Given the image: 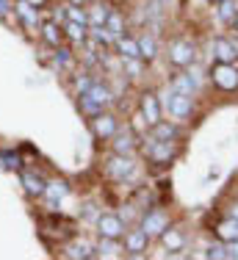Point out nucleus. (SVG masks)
<instances>
[{"instance_id": "1", "label": "nucleus", "mask_w": 238, "mask_h": 260, "mask_svg": "<svg viewBox=\"0 0 238 260\" xmlns=\"http://www.w3.org/2000/svg\"><path fill=\"white\" fill-rule=\"evenodd\" d=\"M164 108L174 116V119H189L191 111H194V103H191L189 94H180V91H174L172 86H169V91L164 94Z\"/></svg>"}, {"instance_id": "2", "label": "nucleus", "mask_w": 238, "mask_h": 260, "mask_svg": "<svg viewBox=\"0 0 238 260\" xmlns=\"http://www.w3.org/2000/svg\"><path fill=\"white\" fill-rule=\"evenodd\" d=\"M95 224H97V233L103 235V238H116V241L125 235V230H128L122 216H116V213H100Z\"/></svg>"}, {"instance_id": "3", "label": "nucleus", "mask_w": 238, "mask_h": 260, "mask_svg": "<svg viewBox=\"0 0 238 260\" xmlns=\"http://www.w3.org/2000/svg\"><path fill=\"white\" fill-rule=\"evenodd\" d=\"M133 172H136V164L130 155H116L114 152V158L105 164V175H108L111 180H128Z\"/></svg>"}, {"instance_id": "4", "label": "nucleus", "mask_w": 238, "mask_h": 260, "mask_svg": "<svg viewBox=\"0 0 238 260\" xmlns=\"http://www.w3.org/2000/svg\"><path fill=\"white\" fill-rule=\"evenodd\" d=\"M211 78H214V83L224 91L238 89V70L233 64H222V61H219V64L214 67V72H211Z\"/></svg>"}, {"instance_id": "5", "label": "nucleus", "mask_w": 238, "mask_h": 260, "mask_svg": "<svg viewBox=\"0 0 238 260\" xmlns=\"http://www.w3.org/2000/svg\"><path fill=\"white\" fill-rule=\"evenodd\" d=\"M92 130H95L97 139H111V136L119 130V122H116V116L100 111L97 116H92Z\"/></svg>"}, {"instance_id": "6", "label": "nucleus", "mask_w": 238, "mask_h": 260, "mask_svg": "<svg viewBox=\"0 0 238 260\" xmlns=\"http://www.w3.org/2000/svg\"><path fill=\"white\" fill-rule=\"evenodd\" d=\"M14 14L20 17V22L28 30H39V9H36L34 3H28V0H17V6H14Z\"/></svg>"}, {"instance_id": "7", "label": "nucleus", "mask_w": 238, "mask_h": 260, "mask_svg": "<svg viewBox=\"0 0 238 260\" xmlns=\"http://www.w3.org/2000/svg\"><path fill=\"white\" fill-rule=\"evenodd\" d=\"M147 155L153 164H169V160L174 158V147L172 141H158L150 136V147H147Z\"/></svg>"}, {"instance_id": "8", "label": "nucleus", "mask_w": 238, "mask_h": 260, "mask_svg": "<svg viewBox=\"0 0 238 260\" xmlns=\"http://www.w3.org/2000/svg\"><path fill=\"white\" fill-rule=\"evenodd\" d=\"M78 97H86V100L95 103L100 111H105V105L114 103V94H111V89H108V86H103V83H97V80H95V83H92L89 89L83 91V94H78Z\"/></svg>"}, {"instance_id": "9", "label": "nucleus", "mask_w": 238, "mask_h": 260, "mask_svg": "<svg viewBox=\"0 0 238 260\" xmlns=\"http://www.w3.org/2000/svg\"><path fill=\"white\" fill-rule=\"evenodd\" d=\"M169 227V219H166V213L164 210H150V213H144V219H141V230L153 238V235H161Z\"/></svg>"}, {"instance_id": "10", "label": "nucleus", "mask_w": 238, "mask_h": 260, "mask_svg": "<svg viewBox=\"0 0 238 260\" xmlns=\"http://www.w3.org/2000/svg\"><path fill=\"white\" fill-rule=\"evenodd\" d=\"M169 61H172L174 67H189L194 61V45L186 42V39L174 42V45L169 47Z\"/></svg>"}, {"instance_id": "11", "label": "nucleus", "mask_w": 238, "mask_h": 260, "mask_svg": "<svg viewBox=\"0 0 238 260\" xmlns=\"http://www.w3.org/2000/svg\"><path fill=\"white\" fill-rule=\"evenodd\" d=\"M147 244H150V235L144 233V230H130L128 235H125V252H128V255H133V257L144 255Z\"/></svg>"}, {"instance_id": "12", "label": "nucleus", "mask_w": 238, "mask_h": 260, "mask_svg": "<svg viewBox=\"0 0 238 260\" xmlns=\"http://www.w3.org/2000/svg\"><path fill=\"white\" fill-rule=\"evenodd\" d=\"M141 116L150 127H153L155 122H161V103H158V97L150 94V91L141 97Z\"/></svg>"}, {"instance_id": "13", "label": "nucleus", "mask_w": 238, "mask_h": 260, "mask_svg": "<svg viewBox=\"0 0 238 260\" xmlns=\"http://www.w3.org/2000/svg\"><path fill=\"white\" fill-rule=\"evenodd\" d=\"M70 194V183L67 180H61V177H55V180H47V185H45V194L42 197H47L50 200V205H58L61 200H64V197Z\"/></svg>"}, {"instance_id": "14", "label": "nucleus", "mask_w": 238, "mask_h": 260, "mask_svg": "<svg viewBox=\"0 0 238 260\" xmlns=\"http://www.w3.org/2000/svg\"><path fill=\"white\" fill-rule=\"evenodd\" d=\"M20 183H22L25 194H31V197H42L45 194V185H47V180L42 175H36V172H22Z\"/></svg>"}, {"instance_id": "15", "label": "nucleus", "mask_w": 238, "mask_h": 260, "mask_svg": "<svg viewBox=\"0 0 238 260\" xmlns=\"http://www.w3.org/2000/svg\"><path fill=\"white\" fill-rule=\"evenodd\" d=\"M211 50H214V58L222 61V64H233L235 55H238L230 39H214V47H211Z\"/></svg>"}, {"instance_id": "16", "label": "nucleus", "mask_w": 238, "mask_h": 260, "mask_svg": "<svg viewBox=\"0 0 238 260\" xmlns=\"http://www.w3.org/2000/svg\"><path fill=\"white\" fill-rule=\"evenodd\" d=\"M111 139H114L111 144H114V152H116V155H133L136 141H133V136H130L128 130H125V133H119V130H116V133L111 136Z\"/></svg>"}, {"instance_id": "17", "label": "nucleus", "mask_w": 238, "mask_h": 260, "mask_svg": "<svg viewBox=\"0 0 238 260\" xmlns=\"http://www.w3.org/2000/svg\"><path fill=\"white\" fill-rule=\"evenodd\" d=\"M216 235L222 241H238V219L235 216H230V219H224V221H219L216 224Z\"/></svg>"}, {"instance_id": "18", "label": "nucleus", "mask_w": 238, "mask_h": 260, "mask_svg": "<svg viewBox=\"0 0 238 260\" xmlns=\"http://www.w3.org/2000/svg\"><path fill=\"white\" fill-rule=\"evenodd\" d=\"M116 50L122 58H141L139 53V42L136 39H128V36H116Z\"/></svg>"}, {"instance_id": "19", "label": "nucleus", "mask_w": 238, "mask_h": 260, "mask_svg": "<svg viewBox=\"0 0 238 260\" xmlns=\"http://www.w3.org/2000/svg\"><path fill=\"white\" fill-rule=\"evenodd\" d=\"M39 34H42V39H45L50 47H58V42H61V36H64V30L55 25V22H42V25H39Z\"/></svg>"}, {"instance_id": "20", "label": "nucleus", "mask_w": 238, "mask_h": 260, "mask_svg": "<svg viewBox=\"0 0 238 260\" xmlns=\"http://www.w3.org/2000/svg\"><path fill=\"white\" fill-rule=\"evenodd\" d=\"M161 238H164L166 252H180V249H183V244H186V241H183V233H180V230H169V227L161 233Z\"/></svg>"}, {"instance_id": "21", "label": "nucleus", "mask_w": 238, "mask_h": 260, "mask_svg": "<svg viewBox=\"0 0 238 260\" xmlns=\"http://www.w3.org/2000/svg\"><path fill=\"white\" fill-rule=\"evenodd\" d=\"M97 255L100 257H119V255H122V246L116 244V238H103V235H100Z\"/></svg>"}, {"instance_id": "22", "label": "nucleus", "mask_w": 238, "mask_h": 260, "mask_svg": "<svg viewBox=\"0 0 238 260\" xmlns=\"http://www.w3.org/2000/svg\"><path fill=\"white\" fill-rule=\"evenodd\" d=\"M153 139L172 141V139H177V127L169 125V122H155V125H153Z\"/></svg>"}, {"instance_id": "23", "label": "nucleus", "mask_w": 238, "mask_h": 260, "mask_svg": "<svg viewBox=\"0 0 238 260\" xmlns=\"http://www.w3.org/2000/svg\"><path fill=\"white\" fill-rule=\"evenodd\" d=\"M136 42H139L141 61H153L155 55H158V45H155V39H153V36H147V34H144L141 39H136Z\"/></svg>"}, {"instance_id": "24", "label": "nucleus", "mask_w": 238, "mask_h": 260, "mask_svg": "<svg viewBox=\"0 0 238 260\" xmlns=\"http://www.w3.org/2000/svg\"><path fill=\"white\" fill-rule=\"evenodd\" d=\"M172 89L174 91H180V94H194V89H197V80H194L191 75H174L172 80Z\"/></svg>"}, {"instance_id": "25", "label": "nucleus", "mask_w": 238, "mask_h": 260, "mask_svg": "<svg viewBox=\"0 0 238 260\" xmlns=\"http://www.w3.org/2000/svg\"><path fill=\"white\" fill-rule=\"evenodd\" d=\"M97 255V249H92L89 244H83V241H80V244H72V246H67V257H75V260H89V257H95Z\"/></svg>"}, {"instance_id": "26", "label": "nucleus", "mask_w": 238, "mask_h": 260, "mask_svg": "<svg viewBox=\"0 0 238 260\" xmlns=\"http://www.w3.org/2000/svg\"><path fill=\"white\" fill-rule=\"evenodd\" d=\"M67 36H70L72 42H86V36H89V25H80V22H67Z\"/></svg>"}, {"instance_id": "27", "label": "nucleus", "mask_w": 238, "mask_h": 260, "mask_svg": "<svg viewBox=\"0 0 238 260\" xmlns=\"http://www.w3.org/2000/svg\"><path fill=\"white\" fill-rule=\"evenodd\" d=\"M105 20H108V9H105V6L89 9V28L92 25H105Z\"/></svg>"}, {"instance_id": "28", "label": "nucleus", "mask_w": 238, "mask_h": 260, "mask_svg": "<svg viewBox=\"0 0 238 260\" xmlns=\"http://www.w3.org/2000/svg\"><path fill=\"white\" fill-rule=\"evenodd\" d=\"M235 17V6L230 0H219V20L222 22H233Z\"/></svg>"}, {"instance_id": "29", "label": "nucleus", "mask_w": 238, "mask_h": 260, "mask_svg": "<svg viewBox=\"0 0 238 260\" xmlns=\"http://www.w3.org/2000/svg\"><path fill=\"white\" fill-rule=\"evenodd\" d=\"M105 28H108L114 36H122V34H125V30H122V28H125V25H122V17L114 14V11H108V20H105Z\"/></svg>"}, {"instance_id": "30", "label": "nucleus", "mask_w": 238, "mask_h": 260, "mask_svg": "<svg viewBox=\"0 0 238 260\" xmlns=\"http://www.w3.org/2000/svg\"><path fill=\"white\" fill-rule=\"evenodd\" d=\"M67 17H70L72 22H80V25H89V14L83 11V6H70Z\"/></svg>"}, {"instance_id": "31", "label": "nucleus", "mask_w": 238, "mask_h": 260, "mask_svg": "<svg viewBox=\"0 0 238 260\" xmlns=\"http://www.w3.org/2000/svg\"><path fill=\"white\" fill-rule=\"evenodd\" d=\"M139 72H141V58H125V75L139 78Z\"/></svg>"}, {"instance_id": "32", "label": "nucleus", "mask_w": 238, "mask_h": 260, "mask_svg": "<svg viewBox=\"0 0 238 260\" xmlns=\"http://www.w3.org/2000/svg\"><path fill=\"white\" fill-rule=\"evenodd\" d=\"M0 166H3V169H9V172H17L20 169V158L17 155H11V152H0Z\"/></svg>"}, {"instance_id": "33", "label": "nucleus", "mask_w": 238, "mask_h": 260, "mask_svg": "<svg viewBox=\"0 0 238 260\" xmlns=\"http://www.w3.org/2000/svg\"><path fill=\"white\" fill-rule=\"evenodd\" d=\"M55 64H58L61 70H67V67L72 64V53L64 50V47H55Z\"/></svg>"}, {"instance_id": "34", "label": "nucleus", "mask_w": 238, "mask_h": 260, "mask_svg": "<svg viewBox=\"0 0 238 260\" xmlns=\"http://www.w3.org/2000/svg\"><path fill=\"white\" fill-rule=\"evenodd\" d=\"M208 257H214V260H224L227 257V246H222V244H216V246H211L208 252H205Z\"/></svg>"}, {"instance_id": "35", "label": "nucleus", "mask_w": 238, "mask_h": 260, "mask_svg": "<svg viewBox=\"0 0 238 260\" xmlns=\"http://www.w3.org/2000/svg\"><path fill=\"white\" fill-rule=\"evenodd\" d=\"M95 83V80L92 78H86V75H80V78H75V89H78V94H83L86 89H89V86Z\"/></svg>"}, {"instance_id": "36", "label": "nucleus", "mask_w": 238, "mask_h": 260, "mask_svg": "<svg viewBox=\"0 0 238 260\" xmlns=\"http://www.w3.org/2000/svg\"><path fill=\"white\" fill-rule=\"evenodd\" d=\"M11 9H14V6H11V0H0V20H3Z\"/></svg>"}, {"instance_id": "37", "label": "nucleus", "mask_w": 238, "mask_h": 260, "mask_svg": "<svg viewBox=\"0 0 238 260\" xmlns=\"http://www.w3.org/2000/svg\"><path fill=\"white\" fill-rule=\"evenodd\" d=\"M83 216H86V219H95V221H97V216H100V213H97V210H95V205H86V210H83Z\"/></svg>"}, {"instance_id": "38", "label": "nucleus", "mask_w": 238, "mask_h": 260, "mask_svg": "<svg viewBox=\"0 0 238 260\" xmlns=\"http://www.w3.org/2000/svg\"><path fill=\"white\" fill-rule=\"evenodd\" d=\"M227 257H238V241H230V246H227Z\"/></svg>"}, {"instance_id": "39", "label": "nucleus", "mask_w": 238, "mask_h": 260, "mask_svg": "<svg viewBox=\"0 0 238 260\" xmlns=\"http://www.w3.org/2000/svg\"><path fill=\"white\" fill-rule=\"evenodd\" d=\"M28 3H34V6H36V9H39V6H42V3H45V0H28Z\"/></svg>"}, {"instance_id": "40", "label": "nucleus", "mask_w": 238, "mask_h": 260, "mask_svg": "<svg viewBox=\"0 0 238 260\" xmlns=\"http://www.w3.org/2000/svg\"><path fill=\"white\" fill-rule=\"evenodd\" d=\"M233 25H235V30H238V11H235V17H233Z\"/></svg>"}, {"instance_id": "41", "label": "nucleus", "mask_w": 238, "mask_h": 260, "mask_svg": "<svg viewBox=\"0 0 238 260\" xmlns=\"http://www.w3.org/2000/svg\"><path fill=\"white\" fill-rule=\"evenodd\" d=\"M233 216H235V219H238V205H235V208H233Z\"/></svg>"}, {"instance_id": "42", "label": "nucleus", "mask_w": 238, "mask_h": 260, "mask_svg": "<svg viewBox=\"0 0 238 260\" xmlns=\"http://www.w3.org/2000/svg\"><path fill=\"white\" fill-rule=\"evenodd\" d=\"M158 3H164V6H169V3H172V0H158Z\"/></svg>"}, {"instance_id": "43", "label": "nucleus", "mask_w": 238, "mask_h": 260, "mask_svg": "<svg viewBox=\"0 0 238 260\" xmlns=\"http://www.w3.org/2000/svg\"><path fill=\"white\" fill-rule=\"evenodd\" d=\"M216 3H219V0H216Z\"/></svg>"}]
</instances>
